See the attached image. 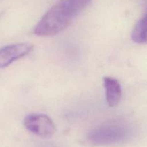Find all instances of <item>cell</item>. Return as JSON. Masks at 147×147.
Masks as SVG:
<instances>
[{"mask_svg": "<svg viewBox=\"0 0 147 147\" xmlns=\"http://www.w3.org/2000/svg\"><path fill=\"white\" fill-rule=\"evenodd\" d=\"M73 18L61 0L44 14L34 27V32L35 34L42 37L55 35L64 30Z\"/></svg>", "mask_w": 147, "mask_h": 147, "instance_id": "cell-1", "label": "cell"}, {"mask_svg": "<svg viewBox=\"0 0 147 147\" xmlns=\"http://www.w3.org/2000/svg\"><path fill=\"white\" fill-rule=\"evenodd\" d=\"M129 137V130L121 125H108L92 129L87 139L96 145H111L122 143Z\"/></svg>", "mask_w": 147, "mask_h": 147, "instance_id": "cell-2", "label": "cell"}, {"mask_svg": "<svg viewBox=\"0 0 147 147\" xmlns=\"http://www.w3.org/2000/svg\"><path fill=\"white\" fill-rule=\"evenodd\" d=\"M24 125L31 133L42 138L50 137L55 132V125L47 115L31 113L24 118Z\"/></svg>", "mask_w": 147, "mask_h": 147, "instance_id": "cell-3", "label": "cell"}, {"mask_svg": "<svg viewBox=\"0 0 147 147\" xmlns=\"http://www.w3.org/2000/svg\"><path fill=\"white\" fill-rule=\"evenodd\" d=\"M30 43L22 42L4 46L0 49V68L7 67L15 60L28 55L32 50Z\"/></svg>", "mask_w": 147, "mask_h": 147, "instance_id": "cell-4", "label": "cell"}, {"mask_svg": "<svg viewBox=\"0 0 147 147\" xmlns=\"http://www.w3.org/2000/svg\"><path fill=\"white\" fill-rule=\"evenodd\" d=\"M103 85L107 103L111 107H115L121 100L122 89L120 83L114 78L105 77Z\"/></svg>", "mask_w": 147, "mask_h": 147, "instance_id": "cell-5", "label": "cell"}, {"mask_svg": "<svg viewBox=\"0 0 147 147\" xmlns=\"http://www.w3.org/2000/svg\"><path fill=\"white\" fill-rule=\"evenodd\" d=\"M132 40L139 44H143L146 42V17L144 16L135 24L132 31Z\"/></svg>", "mask_w": 147, "mask_h": 147, "instance_id": "cell-6", "label": "cell"}, {"mask_svg": "<svg viewBox=\"0 0 147 147\" xmlns=\"http://www.w3.org/2000/svg\"><path fill=\"white\" fill-rule=\"evenodd\" d=\"M71 15L75 17L80 14L90 2L91 0H62Z\"/></svg>", "mask_w": 147, "mask_h": 147, "instance_id": "cell-7", "label": "cell"}]
</instances>
